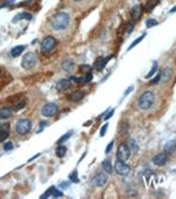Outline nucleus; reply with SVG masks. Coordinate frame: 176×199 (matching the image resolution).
I'll return each mask as SVG.
<instances>
[{
	"mask_svg": "<svg viewBox=\"0 0 176 199\" xmlns=\"http://www.w3.org/2000/svg\"><path fill=\"white\" fill-rule=\"evenodd\" d=\"M74 1H76V2H79V1H81V0H74Z\"/></svg>",
	"mask_w": 176,
	"mask_h": 199,
	"instance_id": "44",
	"label": "nucleus"
},
{
	"mask_svg": "<svg viewBox=\"0 0 176 199\" xmlns=\"http://www.w3.org/2000/svg\"><path fill=\"white\" fill-rule=\"evenodd\" d=\"M107 180H108V178H107V176L105 173H98L93 178V184L96 187H102V186H105L107 184Z\"/></svg>",
	"mask_w": 176,
	"mask_h": 199,
	"instance_id": "9",
	"label": "nucleus"
},
{
	"mask_svg": "<svg viewBox=\"0 0 176 199\" xmlns=\"http://www.w3.org/2000/svg\"><path fill=\"white\" fill-rule=\"evenodd\" d=\"M101 166H102V168H103V171L107 172L108 174H111L112 172H113V166H112L111 160H105V162H102Z\"/></svg>",
	"mask_w": 176,
	"mask_h": 199,
	"instance_id": "22",
	"label": "nucleus"
},
{
	"mask_svg": "<svg viewBox=\"0 0 176 199\" xmlns=\"http://www.w3.org/2000/svg\"><path fill=\"white\" fill-rule=\"evenodd\" d=\"M114 170L117 174H121V176H127V174L131 172V167L126 164V162H121V160H117L114 165Z\"/></svg>",
	"mask_w": 176,
	"mask_h": 199,
	"instance_id": "8",
	"label": "nucleus"
},
{
	"mask_svg": "<svg viewBox=\"0 0 176 199\" xmlns=\"http://www.w3.org/2000/svg\"><path fill=\"white\" fill-rule=\"evenodd\" d=\"M12 148H13V144L12 143L8 142V143L4 144V150H5V151H10V150H12Z\"/></svg>",
	"mask_w": 176,
	"mask_h": 199,
	"instance_id": "37",
	"label": "nucleus"
},
{
	"mask_svg": "<svg viewBox=\"0 0 176 199\" xmlns=\"http://www.w3.org/2000/svg\"><path fill=\"white\" fill-rule=\"evenodd\" d=\"M145 37H146V33H143V34H142V36H140V37H139V38H137V39H136V40H134V41H133V42H131V46H129V47H128V51H131V48H134V47H135V46L137 45V44H139V42H141V41H142V39H143V38H145Z\"/></svg>",
	"mask_w": 176,
	"mask_h": 199,
	"instance_id": "26",
	"label": "nucleus"
},
{
	"mask_svg": "<svg viewBox=\"0 0 176 199\" xmlns=\"http://www.w3.org/2000/svg\"><path fill=\"white\" fill-rule=\"evenodd\" d=\"M12 117V110L10 107H2L0 110V119L1 120H7Z\"/></svg>",
	"mask_w": 176,
	"mask_h": 199,
	"instance_id": "15",
	"label": "nucleus"
},
{
	"mask_svg": "<svg viewBox=\"0 0 176 199\" xmlns=\"http://www.w3.org/2000/svg\"><path fill=\"white\" fill-rule=\"evenodd\" d=\"M70 136H72V131H70V132H68V133H66V134H64V136H62V137L59 139V142H58V143H59V144L64 143V142H65V140H67V139H68Z\"/></svg>",
	"mask_w": 176,
	"mask_h": 199,
	"instance_id": "34",
	"label": "nucleus"
},
{
	"mask_svg": "<svg viewBox=\"0 0 176 199\" xmlns=\"http://www.w3.org/2000/svg\"><path fill=\"white\" fill-rule=\"evenodd\" d=\"M131 157V150L128 147L127 144H121L119 148H117V152H116V158L117 160L121 162H126Z\"/></svg>",
	"mask_w": 176,
	"mask_h": 199,
	"instance_id": "7",
	"label": "nucleus"
},
{
	"mask_svg": "<svg viewBox=\"0 0 176 199\" xmlns=\"http://www.w3.org/2000/svg\"><path fill=\"white\" fill-rule=\"evenodd\" d=\"M92 78H93V76H92L91 73H89V74L87 73V76L86 77H79V78H78V77H72V78H70V80L78 82V84H85V82H91Z\"/></svg>",
	"mask_w": 176,
	"mask_h": 199,
	"instance_id": "14",
	"label": "nucleus"
},
{
	"mask_svg": "<svg viewBox=\"0 0 176 199\" xmlns=\"http://www.w3.org/2000/svg\"><path fill=\"white\" fill-rule=\"evenodd\" d=\"M56 44H58V41H56V39L54 37L52 36L46 37L45 39L42 40V42H41V51L44 52V53H48V52H50L55 47Z\"/></svg>",
	"mask_w": 176,
	"mask_h": 199,
	"instance_id": "6",
	"label": "nucleus"
},
{
	"mask_svg": "<svg viewBox=\"0 0 176 199\" xmlns=\"http://www.w3.org/2000/svg\"><path fill=\"white\" fill-rule=\"evenodd\" d=\"M142 13H143V10H142V6L141 5H135L131 7V15L134 20H139L141 18V15H142Z\"/></svg>",
	"mask_w": 176,
	"mask_h": 199,
	"instance_id": "12",
	"label": "nucleus"
},
{
	"mask_svg": "<svg viewBox=\"0 0 176 199\" xmlns=\"http://www.w3.org/2000/svg\"><path fill=\"white\" fill-rule=\"evenodd\" d=\"M113 114H114V110H112L111 112H108V114H106V116H105V120H106V122H107V120H108V119H109V118H111Z\"/></svg>",
	"mask_w": 176,
	"mask_h": 199,
	"instance_id": "41",
	"label": "nucleus"
},
{
	"mask_svg": "<svg viewBox=\"0 0 176 199\" xmlns=\"http://www.w3.org/2000/svg\"><path fill=\"white\" fill-rule=\"evenodd\" d=\"M74 68V61L73 60H65L64 62H62V70H65V71L69 72L72 71Z\"/></svg>",
	"mask_w": 176,
	"mask_h": 199,
	"instance_id": "23",
	"label": "nucleus"
},
{
	"mask_svg": "<svg viewBox=\"0 0 176 199\" xmlns=\"http://www.w3.org/2000/svg\"><path fill=\"white\" fill-rule=\"evenodd\" d=\"M26 46L25 45H18L13 47L12 48V51H11V56L13 57V58H17V57H19L22 53V52L25 51Z\"/></svg>",
	"mask_w": 176,
	"mask_h": 199,
	"instance_id": "17",
	"label": "nucleus"
},
{
	"mask_svg": "<svg viewBox=\"0 0 176 199\" xmlns=\"http://www.w3.org/2000/svg\"><path fill=\"white\" fill-rule=\"evenodd\" d=\"M69 22H70L69 14L66 13V12H59L52 19V27H53L54 31L60 32V31H65L68 27Z\"/></svg>",
	"mask_w": 176,
	"mask_h": 199,
	"instance_id": "1",
	"label": "nucleus"
},
{
	"mask_svg": "<svg viewBox=\"0 0 176 199\" xmlns=\"http://www.w3.org/2000/svg\"><path fill=\"white\" fill-rule=\"evenodd\" d=\"M167 162H168V157H167V153H159V154H156L155 157L153 158V163L157 165V166H163V165H166Z\"/></svg>",
	"mask_w": 176,
	"mask_h": 199,
	"instance_id": "10",
	"label": "nucleus"
},
{
	"mask_svg": "<svg viewBox=\"0 0 176 199\" xmlns=\"http://www.w3.org/2000/svg\"><path fill=\"white\" fill-rule=\"evenodd\" d=\"M159 2H160V0H148V2L145 5V11L146 12H151L156 6L159 5Z\"/></svg>",
	"mask_w": 176,
	"mask_h": 199,
	"instance_id": "21",
	"label": "nucleus"
},
{
	"mask_svg": "<svg viewBox=\"0 0 176 199\" xmlns=\"http://www.w3.org/2000/svg\"><path fill=\"white\" fill-rule=\"evenodd\" d=\"M127 131H128V124L122 122V124H121V127H120V133L121 134H123V133H127Z\"/></svg>",
	"mask_w": 176,
	"mask_h": 199,
	"instance_id": "33",
	"label": "nucleus"
},
{
	"mask_svg": "<svg viewBox=\"0 0 176 199\" xmlns=\"http://www.w3.org/2000/svg\"><path fill=\"white\" fill-rule=\"evenodd\" d=\"M19 18H21V19H26V20H32V14L26 13V12H24V13H19L18 15H15L13 22H17V21L19 20Z\"/></svg>",
	"mask_w": 176,
	"mask_h": 199,
	"instance_id": "24",
	"label": "nucleus"
},
{
	"mask_svg": "<svg viewBox=\"0 0 176 199\" xmlns=\"http://www.w3.org/2000/svg\"><path fill=\"white\" fill-rule=\"evenodd\" d=\"M155 94L153 93L151 91H146L143 92L142 94H141V97L139 98V107H140L141 110H143V111H147V110H149L153 107V105L155 104Z\"/></svg>",
	"mask_w": 176,
	"mask_h": 199,
	"instance_id": "2",
	"label": "nucleus"
},
{
	"mask_svg": "<svg viewBox=\"0 0 176 199\" xmlns=\"http://www.w3.org/2000/svg\"><path fill=\"white\" fill-rule=\"evenodd\" d=\"M159 24L157 21L155 20V19H148V20L146 21V26L147 28H150V27H154V26H156Z\"/></svg>",
	"mask_w": 176,
	"mask_h": 199,
	"instance_id": "29",
	"label": "nucleus"
},
{
	"mask_svg": "<svg viewBox=\"0 0 176 199\" xmlns=\"http://www.w3.org/2000/svg\"><path fill=\"white\" fill-rule=\"evenodd\" d=\"M66 151H67V148H66L65 146H59V147L56 148V156H58L59 158H62V157H65Z\"/></svg>",
	"mask_w": 176,
	"mask_h": 199,
	"instance_id": "27",
	"label": "nucleus"
},
{
	"mask_svg": "<svg viewBox=\"0 0 176 199\" xmlns=\"http://www.w3.org/2000/svg\"><path fill=\"white\" fill-rule=\"evenodd\" d=\"M69 179L73 183H79V178H78V176H76V171H74L73 173L69 174Z\"/></svg>",
	"mask_w": 176,
	"mask_h": 199,
	"instance_id": "35",
	"label": "nucleus"
},
{
	"mask_svg": "<svg viewBox=\"0 0 176 199\" xmlns=\"http://www.w3.org/2000/svg\"><path fill=\"white\" fill-rule=\"evenodd\" d=\"M111 59H112V56L101 57V58H99V59L95 61V65H94V66H95V70H98V71H102Z\"/></svg>",
	"mask_w": 176,
	"mask_h": 199,
	"instance_id": "11",
	"label": "nucleus"
},
{
	"mask_svg": "<svg viewBox=\"0 0 176 199\" xmlns=\"http://www.w3.org/2000/svg\"><path fill=\"white\" fill-rule=\"evenodd\" d=\"M10 133H8V130L7 128H0V143L5 142L6 139L8 138Z\"/></svg>",
	"mask_w": 176,
	"mask_h": 199,
	"instance_id": "25",
	"label": "nucleus"
},
{
	"mask_svg": "<svg viewBox=\"0 0 176 199\" xmlns=\"http://www.w3.org/2000/svg\"><path fill=\"white\" fill-rule=\"evenodd\" d=\"M92 67L89 66V65H81L80 67H79V71L82 72V73H88V72L91 71Z\"/></svg>",
	"mask_w": 176,
	"mask_h": 199,
	"instance_id": "31",
	"label": "nucleus"
},
{
	"mask_svg": "<svg viewBox=\"0 0 176 199\" xmlns=\"http://www.w3.org/2000/svg\"><path fill=\"white\" fill-rule=\"evenodd\" d=\"M175 12H176V6H174V7L169 11V13H175Z\"/></svg>",
	"mask_w": 176,
	"mask_h": 199,
	"instance_id": "43",
	"label": "nucleus"
},
{
	"mask_svg": "<svg viewBox=\"0 0 176 199\" xmlns=\"http://www.w3.org/2000/svg\"><path fill=\"white\" fill-rule=\"evenodd\" d=\"M160 79H161V73L156 74L155 79H153V80H150V82H149V86H151V85H156L157 82H160Z\"/></svg>",
	"mask_w": 176,
	"mask_h": 199,
	"instance_id": "32",
	"label": "nucleus"
},
{
	"mask_svg": "<svg viewBox=\"0 0 176 199\" xmlns=\"http://www.w3.org/2000/svg\"><path fill=\"white\" fill-rule=\"evenodd\" d=\"M176 150V142L175 140H168L164 145V152L173 153Z\"/></svg>",
	"mask_w": 176,
	"mask_h": 199,
	"instance_id": "20",
	"label": "nucleus"
},
{
	"mask_svg": "<svg viewBox=\"0 0 176 199\" xmlns=\"http://www.w3.org/2000/svg\"><path fill=\"white\" fill-rule=\"evenodd\" d=\"M157 68H159V67H157V64H156L155 62V65H154V66L151 67V70L149 72H148V74H147L146 76V78L147 79H149V78H151V77L154 76V74H155L156 73V71H157Z\"/></svg>",
	"mask_w": 176,
	"mask_h": 199,
	"instance_id": "28",
	"label": "nucleus"
},
{
	"mask_svg": "<svg viewBox=\"0 0 176 199\" xmlns=\"http://www.w3.org/2000/svg\"><path fill=\"white\" fill-rule=\"evenodd\" d=\"M133 28H134V25L133 24H129L127 26V33H131L133 32Z\"/></svg>",
	"mask_w": 176,
	"mask_h": 199,
	"instance_id": "42",
	"label": "nucleus"
},
{
	"mask_svg": "<svg viewBox=\"0 0 176 199\" xmlns=\"http://www.w3.org/2000/svg\"><path fill=\"white\" fill-rule=\"evenodd\" d=\"M127 145H128V147H129V150H131V152L137 153L139 152V150H140V146H139L137 142H136L135 139H133V138H131V139L128 140Z\"/></svg>",
	"mask_w": 176,
	"mask_h": 199,
	"instance_id": "18",
	"label": "nucleus"
},
{
	"mask_svg": "<svg viewBox=\"0 0 176 199\" xmlns=\"http://www.w3.org/2000/svg\"><path fill=\"white\" fill-rule=\"evenodd\" d=\"M26 105V102H19V105H17V106L14 107V110L15 111H19V110H21V108H24Z\"/></svg>",
	"mask_w": 176,
	"mask_h": 199,
	"instance_id": "38",
	"label": "nucleus"
},
{
	"mask_svg": "<svg viewBox=\"0 0 176 199\" xmlns=\"http://www.w3.org/2000/svg\"><path fill=\"white\" fill-rule=\"evenodd\" d=\"M113 142H111V143L108 144V146H107V147H106V153H109L112 151V147H113Z\"/></svg>",
	"mask_w": 176,
	"mask_h": 199,
	"instance_id": "40",
	"label": "nucleus"
},
{
	"mask_svg": "<svg viewBox=\"0 0 176 199\" xmlns=\"http://www.w3.org/2000/svg\"><path fill=\"white\" fill-rule=\"evenodd\" d=\"M0 73H1V71H0Z\"/></svg>",
	"mask_w": 176,
	"mask_h": 199,
	"instance_id": "45",
	"label": "nucleus"
},
{
	"mask_svg": "<svg viewBox=\"0 0 176 199\" xmlns=\"http://www.w3.org/2000/svg\"><path fill=\"white\" fill-rule=\"evenodd\" d=\"M36 65V57L33 52H28L26 53L25 56L22 57V60H21V66L25 70H32L33 67H35Z\"/></svg>",
	"mask_w": 176,
	"mask_h": 199,
	"instance_id": "4",
	"label": "nucleus"
},
{
	"mask_svg": "<svg viewBox=\"0 0 176 199\" xmlns=\"http://www.w3.org/2000/svg\"><path fill=\"white\" fill-rule=\"evenodd\" d=\"M58 112H59V106L55 102H48V104L44 105L42 110H41V114L46 118L54 117L58 114Z\"/></svg>",
	"mask_w": 176,
	"mask_h": 199,
	"instance_id": "5",
	"label": "nucleus"
},
{
	"mask_svg": "<svg viewBox=\"0 0 176 199\" xmlns=\"http://www.w3.org/2000/svg\"><path fill=\"white\" fill-rule=\"evenodd\" d=\"M133 90H134V86H129V87H128V88H127V91L125 92V94H123V97H122V99H123L125 97H127V96H128V94H129V93H131V92L133 91ZM122 99H121V100H122Z\"/></svg>",
	"mask_w": 176,
	"mask_h": 199,
	"instance_id": "39",
	"label": "nucleus"
},
{
	"mask_svg": "<svg viewBox=\"0 0 176 199\" xmlns=\"http://www.w3.org/2000/svg\"><path fill=\"white\" fill-rule=\"evenodd\" d=\"M52 196H53V197H62L64 193L61 192L60 190H56L55 187L53 186V187H52Z\"/></svg>",
	"mask_w": 176,
	"mask_h": 199,
	"instance_id": "30",
	"label": "nucleus"
},
{
	"mask_svg": "<svg viewBox=\"0 0 176 199\" xmlns=\"http://www.w3.org/2000/svg\"><path fill=\"white\" fill-rule=\"evenodd\" d=\"M108 126H109V124L107 122V124H105L102 127H101V131H100V136L101 137H103L106 134V132H107V130H108Z\"/></svg>",
	"mask_w": 176,
	"mask_h": 199,
	"instance_id": "36",
	"label": "nucleus"
},
{
	"mask_svg": "<svg viewBox=\"0 0 176 199\" xmlns=\"http://www.w3.org/2000/svg\"><path fill=\"white\" fill-rule=\"evenodd\" d=\"M31 127H32V122L30 119H20L17 122L15 130H17V133L19 136H25L27 133H30Z\"/></svg>",
	"mask_w": 176,
	"mask_h": 199,
	"instance_id": "3",
	"label": "nucleus"
},
{
	"mask_svg": "<svg viewBox=\"0 0 176 199\" xmlns=\"http://www.w3.org/2000/svg\"><path fill=\"white\" fill-rule=\"evenodd\" d=\"M85 97V94H83V92H81V91H75V92H73L72 94H69L68 96V99H69L70 102H80L82 98Z\"/></svg>",
	"mask_w": 176,
	"mask_h": 199,
	"instance_id": "16",
	"label": "nucleus"
},
{
	"mask_svg": "<svg viewBox=\"0 0 176 199\" xmlns=\"http://www.w3.org/2000/svg\"><path fill=\"white\" fill-rule=\"evenodd\" d=\"M171 77H173V70H171L170 67H167V68H164L163 72L161 73V79H160V82H163V84H167V82L171 79Z\"/></svg>",
	"mask_w": 176,
	"mask_h": 199,
	"instance_id": "13",
	"label": "nucleus"
},
{
	"mask_svg": "<svg viewBox=\"0 0 176 199\" xmlns=\"http://www.w3.org/2000/svg\"><path fill=\"white\" fill-rule=\"evenodd\" d=\"M70 86H72V82L68 79H62V80L58 82V90H60V91H66Z\"/></svg>",
	"mask_w": 176,
	"mask_h": 199,
	"instance_id": "19",
	"label": "nucleus"
}]
</instances>
